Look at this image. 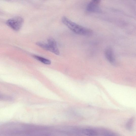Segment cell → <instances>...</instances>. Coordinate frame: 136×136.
Masks as SVG:
<instances>
[{"label": "cell", "mask_w": 136, "mask_h": 136, "mask_svg": "<svg viewBox=\"0 0 136 136\" xmlns=\"http://www.w3.org/2000/svg\"><path fill=\"white\" fill-rule=\"evenodd\" d=\"M62 21L65 25L75 34L86 36H90L92 34L93 32L91 29L77 24L66 17H63Z\"/></svg>", "instance_id": "1"}, {"label": "cell", "mask_w": 136, "mask_h": 136, "mask_svg": "<svg viewBox=\"0 0 136 136\" xmlns=\"http://www.w3.org/2000/svg\"><path fill=\"white\" fill-rule=\"evenodd\" d=\"M24 21L22 18L17 17L8 20L7 21L6 24L10 28L15 31H17L21 28Z\"/></svg>", "instance_id": "2"}, {"label": "cell", "mask_w": 136, "mask_h": 136, "mask_svg": "<svg viewBox=\"0 0 136 136\" xmlns=\"http://www.w3.org/2000/svg\"><path fill=\"white\" fill-rule=\"evenodd\" d=\"M101 1L99 0H94L91 1L87 6V10L91 13L101 12V10L99 6Z\"/></svg>", "instance_id": "3"}, {"label": "cell", "mask_w": 136, "mask_h": 136, "mask_svg": "<svg viewBox=\"0 0 136 136\" xmlns=\"http://www.w3.org/2000/svg\"><path fill=\"white\" fill-rule=\"evenodd\" d=\"M48 44L50 46L52 49V53L59 55L60 52L57 47V43L53 38L49 37L48 39Z\"/></svg>", "instance_id": "4"}, {"label": "cell", "mask_w": 136, "mask_h": 136, "mask_svg": "<svg viewBox=\"0 0 136 136\" xmlns=\"http://www.w3.org/2000/svg\"><path fill=\"white\" fill-rule=\"evenodd\" d=\"M105 57L108 61L112 64L115 63V58L111 48H108L106 49L105 51Z\"/></svg>", "instance_id": "5"}, {"label": "cell", "mask_w": 136, "mask_h": 136, "mask_svg": "<svg viewBox=\"0 0 136 136\" xmlns=\"http://www.w3.org/2000/svg\"><path fill=\"white\" fill-rule=\"evenodd\" d=\"M82 132L85 134L89 136H96L98 134L95 130L90 129H84Z\"/></svg>", "instance_id": "6"}, {"label": "cell", "mask_w": 136, "mask_h": 136, "mask_svg": "<svg viewBox=\"0 0 136 136\" xmlns=\"http://www.w3.org/2000/svg\"><path fill=\"white\" fill-rule=\"evenodd\" d=\"M36 44L46 50L50 51L52 52V49L50 46L44 42H38L36 43Z\"/></svg>", "instance_id": "7"}, {"label": "cell", "mask_w": 136, "mask_h": 136, "mask_svg": "<svg viewBox=\"0 0 136 136\" xmlns=\"http://www.w3.org/2000/svg\"><path fill=\"white\" fill-rule=\"evenodd\" d=\"M33 57L38 61L46 65H50L51 63V61L49 60L39 56L34 55L33 56Z\"/></svg>", "instance_id": "8"}, {"label": "cell", "mask_w": 136, "mask_h": 136, "mask_svg": "<svg viewBox=\"0 0 136 136\" xmlns=\"http://www.w3.org/2000/svg\"><path fill=\"white\" fill-rule=\"evenodd\" d=\"M134 121V118H133L130 119L127 121L126 124V126L128 129L130 130L131 129Z\"/></svg>", "instance_id": "9"}, {"label": "cell", "mask_w": 136, "mask_h": 136, "mask_svg": "<svg viewBox=\"0 0 136 136\" xmlns=\"http://www.w3.org/2000/svg\"><path fill=\"white\" fill-rule=\"evenodd\" d=\"M1 99L3 101H13L14 99L12 97L6 95H1Z\"/></svg>", "instance_id": "10"}, {"label": "cell", "mask_w": 136, "mask_h": 136, "mask_svg": "<svg viewBox=\"0 0 136 136\" xmlns=\"http://www.w3.org/2000/svg\"><path fill=\"white\" fill-rule=\"evenodd\" d=\"M103 136H116L113 133L108 131L103 132Z\"/></svg>", "instance_id": "11"}]
</instances>
